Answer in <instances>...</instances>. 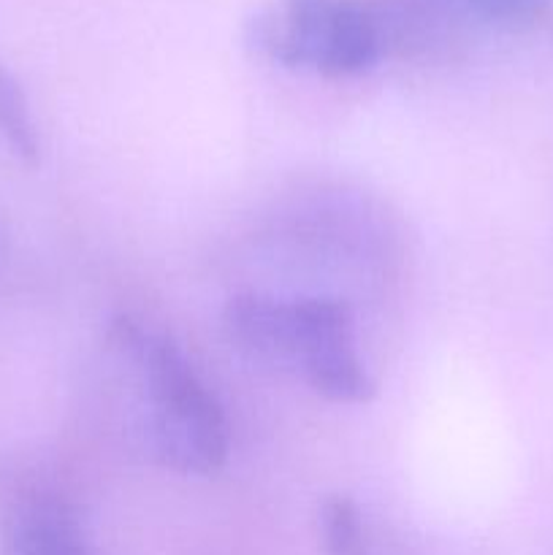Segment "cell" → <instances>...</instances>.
<instances>
[{
  "mask_svg": "<svg viewBox=\"0 0 553 555\" xmlns=\"http://www.w3.org/2000/svg\"><path fill=\"white\" fill-rule=\"evenodd\" d=\"M226 331L236 347L271 366L301 374L329 401L366 404L374 379L356 352L352 314L336 298H274L242 293L226 307Z\"/></svg>",
  "mask_w": 553,
  "mask_h": 555,
  "instance_id": "obj_1",
  "label": "cell"
},
{
  "mask_svg": "<svg viewBox=\"0 0 553 555\" xmlns=\"http://www.w3.org/2000/svg\"><path fill=\"white\" fill-rule=\"evenodd\" d=\"M106 336L108 347L141 374L150 399L146 444L157 464L179 475H217L228 459V421L188 358L171 339L130 318L112 320Z\"/></svg>",
  "mask_w": 553,
  "mask_h": 555,
  "instance_id": "obj_2",
  "label": "cell"
},
{
  "mask_svg": "<svg viewBox=\"0 0 553 555\" xmlns=\"http://www.w3.org/2000/svg\"><path fill=\"white\" fill-rule=\"evenodd\" d=\"M249 36L276 63L323 76L363 74L383 52L361 0H280L253 22Z\"/></svg>",
  "mask_w": 553,
  "mask_h": 555,
  "instance_id": "obj_3",
  "label": "cell"
},
{
  "mask_svg": "<svg viewBox=\"0 0 553 555\" xmlns=\"http://www.w3.org/2000/svg\"><path fill=\"white\" fill-rule=\"evenodd\" d=\"M377 25L383 49L396 47L404 54H439L453 49L464 33L455 0H361Z\"/></svg>",
  "mask_w": 553,
  "mask_h": 555,
  "instance_id": "obj_4",
  "label": "cell"
},
{
  "mask_svg": "<svg viewBox=\"0 0 553 555\" xmlns=\"http://www.w3.org/2000/svg\"><path fill=\"white\" fill-rule=\"evenodd\" d=\"M0 555H92L74 513L54 499H30L5 515Z\"/></svg>",
  "mask_w": 553,
  "mask_h": 555,
  "instance_id": "obj_5",
  "label": "cell"
},
{
  "mask_svg": "<svg viewBox=\"0 0 553 555\" xmlns=\"http://www.w3.org/2000/svg\"><path fill=\"white\" fill-rule=\"evenodd\" d=\"M0 139L27 166H36L38 157H41L30 103H27L25 90L14 79V74L3 65H0Z\"/></svg>",
  "mask_w": 553,
  "mask_h": 555,
  "instance_id": "obj_6",
  "label": "cell"
},
{
  "mask_svg": "<svg viewBox=\"0 0 553 555\" xmlns=\"http://www.w3.org/2000/svg\"><path fill=\"white\" fill-rule=\"evenodd\" d=\"M320 534L325 555H369L361 513L350 496L334 493L320 507Z\"/></svg>",
  "mask_w": 553,
  "mask_h": 555,
  "instance_id": "obj_7",
  "label": "cell"
},
{
  "mask_svg": "<svg viewBox=\"0 0 553 555\" xmlns=\"http://www.w3.org/2000/svg\"><path fill=\"white\" fill-rule=\"evenodd\" d=\"M466 16L499 27H531L545 20L553 0H455Z\"/></svg>",
  "mask_w": 553,
  "mask_h": 555,
  "instance_id": "obj_8",
  "label": "cell"
}]
</instances>
